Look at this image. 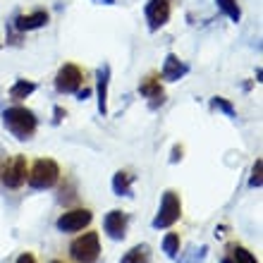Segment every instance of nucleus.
Returning <instances> with one entry per match:
<instances>
[{
	"label": "nucleus",
	"mask_w": 263,
	"mask_h": 263,
	"mask_svg": "<svg viewBox=\"0 0 263 263\" xmlns=\"http://www.w3.org/2000/svg\"><path fill=\"white\" fill-rule=\"evenodd\" d=\"M0 175H3V184L7 189H20L27 182V158L24 156H14V160L7 163V167Z\"/></svg>",
	"instance_id": "8"
},
{
	"label": "nucleus",
	"mask_w": 263,
	"mask_h": 263,
	"mask_svg": "<svg viewBox=\"0 0 263 263\" xmlns=\"http://www.w3.org/2000/svg\"><path fill=\"white\" fill-rule=\"evenodd\" d=\"M69 256L77 263H93L101 256V239L98 232H84L82 237H77L74 242L69 244Z\"/></svg>",
	"instance_id": "4"
},
{
	"label": "nucleus",
	"mask_w": 263,
	"mask_h": 263,
	"mask_svg": "<svg viewBox=\"0 0 263 263\" xmlns=\"http://www.w3.org/2000/svg\"><path fill=\"white\" fill-rule=\"evenodd\" d=\"M163 251H165L167 258H177V254H180V235L167 232V235L163 237Z\"/></svg>",
	"instance_id": "17"
},
{
	"label": "nucleus",
	"mask_w": 263,
	"mask_h": 263,
	"mask_svg": "<svg viewBox=\"0 0 263 263\" xmlns=\"http://www.w3.org/2000/svg\"><path fill=\"white\" fill-rule=\"evenodd\" d=\"M103 3H108V5H110V3H112V0H103Z\"/></svg>",
	"instance_id": "28"
},
{
	"label": "nucleus",
	"mask_w": 263,
	"mask_h": 263,
	"mask_svg": "<svg viewBox=\"0 0 263 263\" xmlns=\"http://www.w3.org/2000/svg\"><path fill=\"white\" fill-rule=\"evenodd\" d=\"M27 175H29L27 177L29 187L43 192V189H50L58 184V180H60V165L53 158H41V160H36L31 173H27Z\"/></svg>",
	"instance_id": "3"
},
{
	"label": "nucleus",
	"mask_w": 263,
	"mask_h": 263,
	"mask_svg": "<svg viewBox=\"0 0 263 263\" xmlns=\"http://www.w3.org/2000/svg\"><path fill=\"white\" fill-rule=\"evenodd\" d=\"M82 69L77 67V65H63L60 67V72H58L55 77V89L60 91V93H74V91H79V86H82Z\"/></svg>",
	"instance_id": "7"
},
{
	"label": "nucleus",
	"mask_w": 263,
	"mask_h": 263,
	"mask_svg": "<svg viewBox=\"0 0 263 263\" xmlns=\"http://www.w3.org/2000/svg\"><path fill=\"white\" fill-rule=\"evenodd\" d=\"M261 167H263V160L256 158L254 167H251V177H249V187L251 189H261Z\"/></svg>",
	"instance_id": "21"
},
{
	"label": "nucleus",
	"mask_w": 263,
	"mask_h": 263,
	"mask_svg": "<svg viewBox=\"0 0 263 263\" xmlns=\"http://www.w3.org/2000/svg\"><path fill=\"white\" fill-rule=\"evenodd\" d=\"M63 115H65L63 108H55V122H60V120H63Z\"/></svg>",
	"instance_id": "26"
},
{
	"label": "nucleus",
	"mask_w": 263,
	"mask_h": 263,
	"mask_svg": "<svg viewBox=\"0 0 263 263\" xmlns=\"http://www.w3.org/2000/svg\"><path fill=\"white\" fill-rule=\"evenodd\" d=\"M232 254H235V258H232L235 263H258L256 256H254L249 249H244V247H235Z\"/></svg>",
	"instance_id": "19"
},
{
	"label": "nucleus",
	"mask_w": 263,
	"mask_h": 263,
	"mask_svg": "<svg viewBox=\"0 0 263 263\" xmlns=\"http://www.w3.org/2000/svg\"><path fill=\"white\" fill-rule=\"evenodd\" d=\"M215 3H218V7H220L222 12L228 14L232 22L242 20V10H239V5H237V0H215Z\"/></svg>",
	"instance_id": "18"
},
{
	"label": "nucleus",
	"mask_w": 263,
	"mask_h": 263,
	"mask_svg": "<svg viewBox=\"0 0 263 263\" xmlns=\"http://www.w3.org/2000/svg\"><path fill=\"white\" fill-rule=\"evenodd\" d=\"M208 254V247H201V249H192V258H180V263H203V258H206Z\"/></svg>",
	"instance_id": "22"
},
{
	"label": "nucleus",
	"mask_w": 263,
	"mask_h": 263,
	"mask_svg": "<svg viewBox=\"0 0 263 263\" xmlns=\"http://www.w3.org/2000/svg\"><path fill=\"white\" fill-rule=\"evenodd\" d=\"M74 93H77V98H79V101H86V98L91 96V91H89V89H84V91H74Z\"/></svg>",
	"instance_id": "25"
},
{
	"label": "nucleus",
	"mask_w": 263,
	"mask_h": 263,
	"mask_svg": "<svg viewBox=\"0 0 263 263\" xmlns=\"http://www.w3.org/2000/svg\"><path fill=\"white\" fill-rule=\"evenodd\" d=\"M132 184H134V175L125 173V170H120V173H115V177H112V192H115V196H127V199H132Z\"/></svg>",
	"instance_id": "13"
},
{
	"label": "nucleus",
	"mask_w": 263,
	"mask_h": 263,
	"mask_svg": "<svg viewBox=\"0 0 263 263\" xmlns=\"http://www.w3.org/2000/svg\"><path fill=\"white\" fill-rule=\"evenodd\" d=\"M127 222H129V218H127V213L125 211H120V208L110 211V213H105V218H103L105 235L110 237V239H115V242L125 239L127 237Z\"/></svg>",
	"instance_id": "9"
},
{
	"label": "nucleus",
	"mask_w": 263,
	"mask_h": 263,
	"mask_svg": "<svg viewBox=\"0 0 263 263\" xmlns=\"http://www.w3.org/2000/svg\"><path fill=\"white\" fill-rule=\"evenodd\" d=\"M182 158V146H175L173 148V156H170V163H177Z\"/></svg>",
	"instance_id": "24"
},
{
	"label": "nucleus",
	"mask_w": 263,
	"mask_h": 263,
	"mask_svg": "<svg viewBox=\"0 0 263 263\" xmlns=\"http://www.w3.org/2000/svg\"><path fill=\"white\" fill-rule=\"evenodd\" d=\"M139 89H141V93H144L146 98H153L151 108H156L158 103H163V101H165V93H163V89H160V84L156 82V79H146Z\"/></svg>",
	"instance_id": "15"
},
{
	"label": "nucleus",
	"mask_w": 263,
	"mask_h": 263,
	"mask_svg": "<svg viewBox=\"0 0 263 263\" xmlns=\"http://www.w3.org/2000/svg\"><path fill=\"white\" fill-rule=\"evenodd\" d=\"M48 12L46 10H36V12L31 14H20L17 20H14V27H17V31H34V29H41L48 24Z\"/></svg>",
	"instance_id": "10"
},
{
	"label": "nucleus",
	"mask_w": 263,
	"mask_h": 263,
	"mask_svg": "<svg viewBox=\"0 0 263 263\" xmlns=\"http://www.w3.org/2000/svg\"><path fill=\"white\" fill-rule=\"evenodd\" d=\"M189 72V67L184 63H182L177 55H170L165 58V63H163V79H167V82H177V79H182V77Z\"/></svg>",
	"instance_id": "11"
},
{
	"label": "nucleus",
	"mask_w": 263,
	"mask_h": 263,
	"mask_svg": "<svg viewBox=\"0 0 263 263\" xmlns=\"http://www.w3.org/2000/svg\"><path fill=\"white\" fill-rule=\"evenodd\" d=\"M144 14H146V22H148V29L158 31L170 20V0H148Z\"/></svg>",
	"instance_id": "6"
},
{
	"label": "nucleus",
	"mask_w": 263,
	"mask_h": 263,
	"mask_svg": "<svg viewBox=\"0 0 263 263\" xmlns=\"http://www.w3.org/2000/svg\"><path fill=\"white\" fill-rule=\"evenodd\" d=\"M14 263H36V256L34 254H29V251H24V254H20L17 256V261Z\"/></svg>",
	"instance_id": "23"
},
{
	"label": "nucleus",
	"mask_w": 263,
	"mask_h": 263,
	"mask_svg": "<svg viewBox=\"0 0 263 263\" xmlns=\"http://www.w3.org/2000/svg\"><path fill=\"white\" fill-rule=\"evenodd\" d=\"M34 91H36L34 82H29V79H17V82L12 84V89H10V98H14V101H24V98H29Z\"/></svg>",
	"instance_id": "16"
},
{
	"label": "nucleus",
	"mask_w": 263,
	"mask_h": 263,
	"mask_svg": "<svg viewBox=\"0 0 263 263\" xmlns=\"http://www.w3.org/2000/svg\"><path fill=\"white\" fill-rule=\"evenodd\" d=\"M50 263H63V261H50Z\"/></svg>",
	"instance_id": "29"
},
{
	"label": "nucleus",
	"mask_w": 263,
	"mask_h": 263,
	"mask_svg": "<svg viewBox=\"0 0 263 263\" xmlns=\"http://www.w3.org/2000/svg\"><path fill=\"white\" fill-rule=\"evenodd\" d=\"M91 220H93V213L89 208H72V211H67V213H63L58 218L55 228L67 235V232H79V230L89 228Z\"/></svg>",
	"instance_id": "5"
},
{
	"label": "nucleus",
	"mask_w": 263,
	"mask_h": 263,
	"mask_svg": "<svg viewBox=\"0 0 263 263\" xmlns=\"http://www.w3.org/2000/svg\"><path fill=\"white\" fill-rule=\"evenodd\" d=\"M222 263H235V261L232 258H222Z\"/></svg>",
	"instance_id": "27"
},
{
	"label": "nucleus",
	"mask_w": 263,
	"mask_h": 263,
	"mask_svg": "<svg viewBox=\"0 0 263 263\" xmlns=\"http://www.w3.org/2000/svg\"><path fill=\"white\" fill-rule=\"evenodd\" d=\"M108 82H110V67L103 65L98 69V112L108 115Z\"/></svg>",
	"instance_id": "12"
},
{
	"label": "nucleus",
	"mask_w": 263,
	"mask_h": 263,
	"mask_svg": "<svg viewBox=\"0 0 263 263\" xmlns=\"http://www.w3.org/2000/svg\"><path fill=\"white\" fill-rule=\"evenodd\" d=\"M3 125L5 129L12 134L14 139L20 141H27L36 134V127H39V120H36L34 110H29L24 105H14V108H7L3 112Z\"/></svg>",
	"instance_id": "1"
},
{
	"label": "nucleus",
	"mask_w": 263,
	"mask_h": 263,
	"mask_svg": "<svg viewBox=\"0 0 263 263\" xmlns=\"http://www.w3.org/2000/svg\"><path fill=\"white\" fill-rule=\"evenodd\" d=\"M180 218H182V201L173 189H167V192H163V196H160L158 213H156V218L151 220V228L167 230V228H173Z\"/></svg>",
	"instance_id": "2"
},
{
	"label": "nucleus",
	"mask_w": 263,
	"mask_h": 263,
	"mask_svg": "<svg viewBox=\"0 0 263 263\" xmlns=\"http://www.w3.org/2000/svg\"><path fill=\"white\" fill-rule=\"evenodd\" d=\"M211 105H213V108H218V110H222L228 118H235V105L230 103V101H225V98L215 96L213 101H211Z\"/></svg>",
	"instance_id": "20"
},
{
	"label": "nucleus",
	"mask_w": 263,
	"mask_h": 263,
	"mask_svg": "<svg viewBox=\"0 0 263 263\" xmlns=\"http://www.w3.org/2000/svg\"><path fill=\"white\" fill-rule=\"evenodd\" d=\"M120 263H151V247L148 244H137L120 258Z\"/></svg>",
	"instance_id": "14"
}]
</instances>
